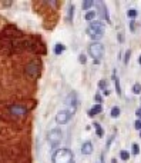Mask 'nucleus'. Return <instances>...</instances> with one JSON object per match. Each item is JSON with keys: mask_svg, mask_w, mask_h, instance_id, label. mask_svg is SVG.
<instances>
[{"mask_svg": "<svg viewBox=\"0 0 141 163\" xmlns=\"http://www.w3.org/2000/svg\"><path fill=\"white\" fill-rule=\"evenodd\" d=\"M130 56H131V52H130V50H127V52H125V59H124V63H125V65L128 63V59H130Z\"/></svg>", "mask_w": 141, "mask_h": 163, "instance_id": "25", "label": "nucleus"}, {"mask_svg": "<svg viewBox=\"0 0 141 163\" xmlns=\"http://www.w3.org/2000/svg\"><path fill=\"white\" fill-rule=\"evenodd\" d=\"M64 50H66V46H64V44L57 43V44L54 46V53H56V54H61L63 52H64Z\"/></svg>", "mask_w": 141, "mask_h": 163, "instance_id": "14", "label": "nucleus"}, {"mask_svg": "<svg viewBox=\"0 0 141 163\" xmlns=\"http://www.w3.org/2000/svg\"><path fill=\"white\" fill-rule=\"evenodd\" d=\"M130 29L134 32V29H136V22H134V20H131L130 22Z\"/></svg>", "mask_w": 141, "mask_h": 163, "instance_id": "28", "label": "nucleus"}, {"mask_svg": "<svg viewBox=\"0 0 141 163\" xmlns=\"http://www.w3.org/2000/svg\"><path fill=\"white\" fill-rule=\"evenodd\" d=\"M88 53H90L91 57H94V60L100 62V59L103 57V54H104V46L100 42H93L88 46Z\"/></svg>", "mask_w": 141, "mask_h": 163, "instance_id": "3", "label": "nucleus"}, {"mask_svg": "<svg viewBox=\"0 0 141 163\" xmlns=\"http://www.w3.org/2000/svg\"><path fill=\"white\" fill-rule=\"evenodd\" d=\"M134 127H136L137 130L141 132V119H138V120H136V122H134Z\"/></svg>", "mask_w": 141, "mask_h": 163, "instance_id": "23", "label": "nucleus"}, {"mask_svg": "<svg viewBox=\"0 0 141 163\" xmlns=\"http://www.w3.org/2000/svg\"><path fill=\"white\" fill-rule=\"evenodd\" d=\"M140 137H141V132H140Z\"/></svg>", "mask_w": 141, "mask_h": 163, "instance_id": "34", "label": "nucleus"}, {"mask_svg": "<svg viewBox=\"0 0 141 163\" xmlns=\"http://www.w3.org/2000/svg\"><path fill=\"white\" fill-rule=\"evenodd\" d=\"M98 87L106 90V87H107V83H106V80H101V82H100V83H98Z\"/></svg>", "mask_w": 141, "mask_h": 163, "instance_id": "26", "label": "nucleus"}, {"mask_svg": "<svg viewBox=\"0 0 141 163\" xmlns=\"http://www.w3.org/2000/svg\"><path fill=\"white\" fill-rule=\"evenodd\" d=\"M66 103L70 106V109H69V112H70L71 114H74V112H76L77 109V94L74 92L70 93L69 96H67V100H66Z\"/></svg>", "mask_w": 141, "mask_h": 163, "instance_id": "8", "label": "nucleus"}, {"mask_svg": "<svg viewBox=\"0 0 141 163\" xmlns=\"http://www.w3.org/2000/svg\"><path fill=\"white\" fill-rule=\"evenodd\" d=\"M26 73L32 79H36L38 76V73H40V65H38V62H36V60L29 62L27 66H26Z\"/></svg>", "mask_w": 141, "mask_h": 163, "instance_id": "6", "label": "nucleus"}, {"mask_svg": "<svg viewBox=\"0 0 141 163\" xmlns=\"http://www.w3.org/2000/svg\"><path fill=\"white\" fill-rule=\"evenodd\" d=\"M93 5H94V2H93V0H86V2H83V9L87 10V9H90Z\"/></svg>", "mask_w": 141, "mask_h": 163, "instance_id": "18", "label": "nucleus"}, {"mask_svg": "<svg viewBox=\"0 0 141 163\" xmlns=\"http://www.w3.org/2000/svg\"><path fill=\"white\" fill-rule=\"evenodd\" d=\"M94 100H96V102H97V104H101V100H103V99H101V96H100V94H96V96H94Z\"/></svg>", "mask_w": 141, "mask_h": 163, "instance_id": "27", "label": "nucleus"}, {"mask_svg": "<svg viewBox=\"0 0 141 163\" xmlns=\"http://www.w3.org/2000/svg\"><path fill=\"white\" fill-rule=\"evenodd\" d=\"M136 116H137V117H140V119H141V107H138V109H137V110H136Z\"/></svg>", "mask_w": 141, "mask_h": 163, "instance_id": "29", "label": "nucleus"}, {"mask_svg": "<svg viewBox=\"0 0 141 163\" xmlns=\"http://www.w3.org/2000/svg\"><path fill=\"white\" fill-rule=\"evenodd\" d=\"M96 16H97V11H88V13H86L84 19H86L87 22H93L96 19Z\"/></svg>", "mask_w": 141, "mask_h": 163, "instance_id": "13", "label": "nucleus"}, {"mask_svg": "<svg viewBox=\"0 0 141 163\" xmlns=\"http://www.w3.org/2000/svg\"><path fill=\"white\" fill-rule=\"evenodd\" d=\"M127 16L130 17V19H134V17L137 16V10L136 9H130V10L127 11Z\"/></svg>", "mask_w": 141, "mask_h": 163, "instance_id": "21", "label": "nucleus"}, {"mask_svg": "<svg viewBox=\"0 0 141 163\" xmlns=\"http://www.w3.org/2000/svg\"><path fill=\"white\" fill-rule=\"evenodd\" d=\"M101 110H103L101 104H94V106H93V107L88 110V116H90V117H94L96 114L101 113Z\"/></svg>", "mask_w": 141, "mask_h": 163, "instance_id": "10", "label": "nucleus"}, {"mask_svg": "<svg viewBox=\"0 0 141 163\" xmlns=\"http://www.w3.org/2000/svg\"><path fill=\"white\" fill-rule=\"evenodd\" d=\"M87 34L93 39L94 42H98L104 36V23L101 22H93L90 26L87 27Z\"/></svg>", "mask_w": 141, "mask_h": 163, "instance_id": "1", "label": "nucleus"}, {"mask_svg": "<svg viewBox=\"0 0 141 163\" xmlns=\"http://www.w3.org/2000/svg\"><path fill=\"white\" fill-rule=\"evenodd\" d=\"M78 62H80L81 65H84V63L87 62V57L84 56V54H80V56H78Z\"/></svg>", "mask_w": 141, "mask_h": 163, "instance_id": "24", "label": "nucleus"}, {"mask_svg": "<svg viewBox=\"0 0 141 163\" xmlns=\"http://www.w3.org/2000/svg\"><path fill=\"white\" fill-rule=\"evenodd\" d=\"M61 139H63V132L60 130V129H51V130L47 133V140H49V143L53 147L59 146V143L61 142Z\"/></svg>", "mask_w": 141, "mask_h": 163, "instance_id": "4", "label": "nucleus"}, {"mask_svg": "<svg viewBox=\"0 0 141 163\" xmlns=\"http://www.w3.org/2000/svg\"><path fill=\"white\" fill-rule=\"evenodd\" d=\"M118 116H120V109L117 107V106H114V107L111 109V117L115 119V117H118Z\"/></svg>", "mask_w": 141, "mask_h": 163, "instance_id": "16", "label": "nucleus"}, {"mask_svg": "<svg viewBox=\"0 0 141 163\" xmlns=\"http://www.w3.org/2000/svg\"><path fill=\"white\" fill-rule=\"evenodd\" d=\"M113 80H114V85H115V92H117L118 96H121V86H120V82L117 79V76H115V72L113 73Z\"/></svg>", "mask_w": 141, "mask_h": 163, "instance_id": "12", "label": "nucleus"}, {"mask_svg": "<svg viewBox=\"0 0 141 163\" xmlns=\"http://www.w3.org/2000/svg\"><path fill=\"white\" fill-rule=\"evenodd\" d=\"M133 93H134V94H140L141 93V85L140 83H136V85L133 86Z\"/></svg>", "mask_w": 141, "mask_h": 163, "instance_id": "19", "label": "nucleus"}, {"mask_svg": "<svg viewBox=\"0 0 141 163\" xmlns=\"http://www.w3.org/2000/svg\"><path fill=\"white\" fill-rule=\"evenodd\" d=\"M81 153L83 155H91L93 153V143L91 142H84V143H83Z\"/></svg>", "mask_w": 141, "mask_h": 163, "instance_id": "9", "label": "nucleus"}, {"mask_svg": "<svg viewBox=\"0 0 141 163\" xmlns=\"http://www.w3.org/2000/svg\"><path fill=\"white\" fill-rule=\"evenodd\" d=\"M138 153H140V146L137 143H134L133 145V155H138Z\"/></svg>", "mask_w": 141, "mask_h": 163, "instance_id": "22", "label": "nucleus"}, {"mask_svg": "<svg viewBox=\"0 0 141 163\" xmlns=\"http://www.w3.org/2000/svg\"><path fill=\"white\" fill-rule=\"evenodd\" d=\"M71 116H73V114H71L69 110H66V109L64 110H60L59 113L56 114V122H57L59 125H66V123L71 119Z\"/></svg>", "mask_w": 141, "mask_h": 163, "instance_id": "7", "label": "nucleus"}, {"mask_svg": "<svg viewBox=\"0 0 141 163\" xmlns=\"http://www.w3.org/2000/svg\"><path fill=\"white\" fill-rule=\"evenodd\" d=\"M103 93H104V96H109V94H110V90H109V89H106Z\"/></svg>", "mask_w": 141, "mask_h": 163, "instance_id": "31", "label": "nucleus"}, {"mask_svg": "<svg viewBox=\"0 0 141 163\" xmlns=\"http://www.w3.org/2000/svg\"><path fill=\"white\" fill-rule=\"evenodd\" d=\"M118 40H120V43L124 42V36H123V33H118Z\"/></svg>", "mask_w": 141, "mask_h": 163, "instance_id": "30", "label": "nucleus"}, {"mask_svg": "<svg viewBox=\"0 0 141 163\" xmlns=\"http://www.w3.org/2000/svg\"><path fill=\"white\" fill-rule=\"evenodd\" d=\"M74 16V5H69V14H67V22H71Z\"/></svg>", "mask_w": 141, "mask_h": 163, "instance_id": "15", "label": "nucleus"}, {"mask_svg": "<svg viewBox=\"0 0 141 163\" xmlns=\"http://www.w3.org/2000/svg\"><path fill=\"white\" fill-rule=\"evenodd\" d=\"M138 63H140V65H141V56H140V57H138Z\"/></svg>", "mask_w": 141, "mask_h": 163, "instance_id": "32", "label": "nucleus"}, {"mask_svg": "<svg viewBox=\"0 0 141 163\" xmlns=\"http://www.w3.org/2000/svg\"><path fill=\"white\" fill-rule=\"evenodd\" d=\"M96 5L101 7V10H100V14H101V17H103V19H107V20H109V11H107V9L104 7V3H101V2H97Z\"/></svg>", "mask_w": 141, "mask_h": 163, "instance_id": "11", "label": "nucleus"}, {"mask_svg": "<svg viewBox=\"0 0 141 163\" xmlns=\"http://www.w3.org/2000/svg\"><path fill=\"white\" fill-rule=\"evenodd\" d=\"M113 163H117V160H115V159H113Z\"/></svg>", "mask_w": 141, "mask_h": 163, "instance_id": "33", "label": "nucleus"}, {"mask_svg": "<svg viewBox=\"0 0 141 163\" xmlns=\"http://www.w3.org/2000/svg\"><path fill=\"white\" fill-rule=\"evenodd\" d=\"M9 113L13 117H24L29 113V109L23 104H10L9 106Z\"/></svg>", "mask_w": 141, "mask_h": 163, "instance_id": "5", "label": "nucleus"}, {"mask_svg": "<svg viewBox=\"0 0 141 163\" xmlns=\"http://www.w3.org/2000/svg\"><path fill=\"white\" fill-rule=\"evenodd\" d=\"M120 158L123 159V160H128V158H130V153L127 152V150H121V152H120Z\"/></svg>", "mask_w": 141, "mask_h": 163, "instance_id": "20", "label": "nucleus"}, {"mask_svg": "<svg viewBox=\"0 0 141 163\" xmlns=\"http://www.w3.org/2000/svg\"><path fill=\"white\" fill-rule=\"evenodd\" d=\"M73 153H71L70 149H59L53 153V163H73Z\"/></svg>", "mask_w": 141, "mask_h": 163, "instance_id": "2", "label": "nucleus"}, {"mask_svg": "<svg viewBox=\"0 0 141 163\" xmlns=\"http://www.w3.org/2000/svg\"><path fill=\"white\" fill-rule=\"evenodd\" d=\"M94 129H96V132H97V136L98 137H101V136H103V129H101V126L98 125V123H94Z\"/></svg>", "mask_w": 141, "mask_h": 163, "instance_id": "17", "label": "nucleus"}]
</instances>
